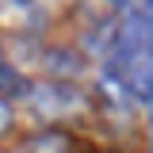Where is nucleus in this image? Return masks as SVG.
Instances as JSON below:
<instances>
[{"label":"nucleus","instance_id":"1","mask_svg":"<svg viewBox=\"0 0 153 153\" xmlns=\"http://www.w3.org/2000/svg\"><path fill=\"white\" fill-rule=\"evenodd\" d=\"M27 96H31V103H35V111L42 119H65V115H73V111L84 107L80 88H73L69 80H54V84H46L38 92H27Z\"/></svg>","mask_w":153,"mask_h":153},{"label":"nucleus","instance_id":"2","mask_svg":"<svg viewBox=\"0 0 153 153\" xmlns=\"http://www.w3.org/2000/svg\"><path fill=\"white\" fill-rule=\"evenodd\" d=\"M100 96H103L111 107H126V103H130V88H126V76H123V69L107 65V69L100 73Z\"/></svg>","mask_w":153,"mask_h":153},{"label":"nucleus","instance_id":"3","mask_svg":"<svg viewBox=\"0 0 153 153\" xmlns=\"http://www.w3.org/2000/svg\"><path fill=\"white\" fill-rule=\"evenodd\" d=\"M46 69L54 76H61V80H69V76H80L84 57L73 54V50H50V54H46Z\"/></svg>","mask_w":153,"mask_h":153},{"label":"nucleus","instance_id":"4","mask_svg":"<svg viewBox=\"0 0 153 153\" xmlns=\"http://www.w3.org/2000/svg\"><path fill=\"white\" fill-rule=\"evenodd\" d=\"M123 4H126V0H80L76 8H80V16L88 19V23L103 27L107 19H115L119 12H123Z\"/></svg>","mask_w":153,"mask_h":153},{"label":"nucleus","instance_id":"5","mask_svg":"<svg viewBox=\"0 0 153 153\" xmlns=\"http://www.w3.org/2000/svg\"><path fill=\"white\" fill-rule=\"evenodd\" d=\"M27 92H31V80L19 69H12V65L0 61V100H23Z\"/></svg>","mask_w":153,"mask_h":153},{"label":"nucleus","instance_id":"6","mask_svg":"<svg viewBox=\"0 0 153 153\" xmlns=\"http://www.w3.org/2000/svg\"><path fill=\"white\" fill-rule=\"evenodd\" d=\"M27 153H73V138L61 130H46L27 146Z\"/></svg>","mask_w":153,"mask_h":153},{"label":"nucleus","instance_id":"7","mask_svg":"<svg viewBox=\"0 0 153 153\" xmlns=\"http://www.w3.org/2000/svg\"><path fill=\"white\" fill-rule=\"evenodd\" d=\"M8 123H12V111H8V100H0V134L8 130Z\"/></svg>","mask_w":153,"mask_h":153},{"label":"nucleus","instance_id":"8","mask_svg":"<svg viewBox=\"0 0 153 153\" xmlns=\"http://www.w3.org/2000/svg\"><path fill=\"white\" fill-rule=\"evenodd\" d=\"M16 4H31V0H16Z\"/></svg>","mask_w":153,"mask_h":153}]
</instances>
